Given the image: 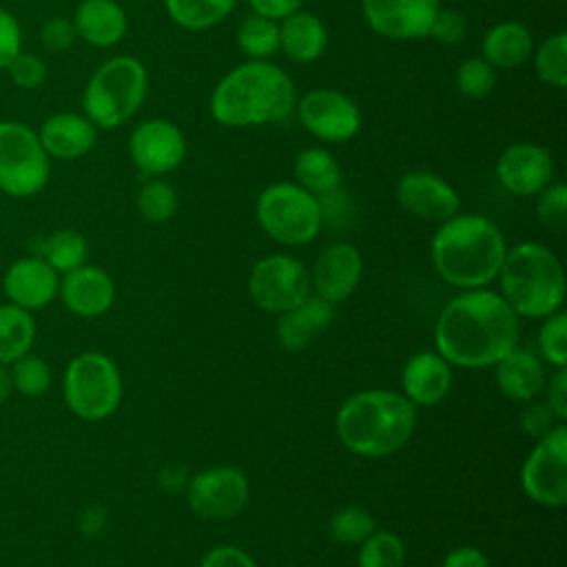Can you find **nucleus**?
<instances>
[{"instance_id": "18", "label": "nucleus", "mask_w": 567, "mask_h": 567, "mask_svg": "<svg viewBox=\"0 0 567 567\" xmlns=\"http://www.w3.org/2000/svg\"><path fill=\"white\" fill-rule=\"evenodd\" d=\"M310 288L317 290L330 303L348 299L361 281L363 261L359 250L352 244L337 241L326 246L312 264Z\"/></svg>"}, {"instance_id": "47", "label": "nucleus", "mask_w": 567, "mask_h": 567, "mask_svg": "<svg viewBox=\"0 0 567 567\" xmlns=\"http://www.w3.org/2000/svg\"><path fill=\"white\" fill-rule=\"evenodd\" d=\"M545 385H547L543 388L547 394L545 403L551 408L558 421H565L567 419V368H556L549 377V383Z\"/></svg>"}, {"instance_id": "10", "label": "nucleus", "mask_w": 567, "mask_h": 567, "mask_svg": "<svg viewBox=\"0 0 567 567\" xmlns=\"http://www.w3.org/2000/svg\"><path fill=\"white\" fill-rule=\"evenodd\" d=\"M520 487L538 505L563 507L567 503V427L563 421L527 454L520 467Z\"/></svg>"}, {"instance_id": "33", "label": "nucleus", "mask_w": 567, "mask_h": 567, "mask_svg": "<svg viewBox=\"0 0 567 567\" xmlns=\"http://www.w3.org/2000/svg\"><path fill=\"white\" fill-rule=\"evenodd\" d=\"M534 71L540 82L554 89L567 86V33L558 31L545 38L532 53Z\"/></svg>"}, {"instance_id": "26", "label": "nucleus", "mask_w": 567, "mask_h": 567, "mask_svg": "<svg viewBox=\"0 0 567 567\" xmlns=\"http://www.w3.org/2000/svg\"><path fill=\"white\" fill-rule=\"evenodd\" d=\"M328 47L326 24L312 11H295L279 20V51L299 64H310Z\"/></svg>"}, {"instance_id": "37", "label": "nucleus", "mask_w": 567, "mask_h": 567, "mask_svg": "<svg viewBox=\"0 0 567 567\" xmlns=\"http://www.w3.org/2000/svg\"><path fill=\"white\" fill-rule=\"evenodd\" d=\"M454 84L461 95L470 100H481L489 95L496 86V69L481 55L465 58L454 73Z\"/></svg>"}, {"instance_id": "24", "label": "nucleus", "mask_w": 567, "mask_h": 567, "mask_svg": "<svg viewBox=\"0 0 567 567\" xmlns=\"http://www.w3.org/2000/svg\"><path fill=\"white\" fill-rule=\"evenodd\" d=\"M334 303L323 297H306L292 310L279 315L277 321V341L284 350L299 352L303 350L319 332H323L334 319Z\"/></svg>"}, {"instance_id": "6", "label": "nucleus", "mask_w": 567, "mask_h": 567, "mask_svg": "<svg viewBox=\"0 0 567 567\" xmlns=\"http://www.w3.org/2000/svg\"><path fill=\"white\" fill-rule=\"evenodd\" d=\"M148 71L133 55H113L102 62L82 91V113L97 128L126 124L144 104Z\"/></svg>"}, {"instance_id": "21", "label": "nucleus", "mask_w": 567, "mask_h": 567, "mask_svg": "<svg viewBox=\"0 0 567 567\" xmlns=\"http://www.w3.org/2000/svg\"><path fill=\"white\" fill-rule=\"evenodd\" d=\"M35 133L44 153L64 162L86 155L97 142V126L84 113L73 111L49 115Z\"/></svg>"}, {"instance_id": "15", "label": "nucleus", "mask_w": 567, "mask_h": 567, "mask_svg": "<svg viewBox=\"0 0 567 567\" xmlns=\"http://www.w3.org/2000/svg\"><path fill=\"white\" fill-rule=\"evenodd\" d=\"M439 0H361L368 27L388 40L408 42L427 38Z\"/></svg>"}, {"instance_id": "31", "label": "nucleus", "mask_w": 567, "mask_h": 567, "mask_svg": "<svg viewBox=\"0 0 567 567\" xmlns=\"http://www.w3.org/2000/svg\"><path fill=\"white\" fill-rule=\"evenodd\" d=\"M237 47L248 60H270L279 53V22L250 13L237 29Z\"/></svg>"}, {"instance_id": "20", "label": "nucleus", "mask_w": 567, "mask_h": 567, "mask_svg": "<svg viewBox=\"0 0 567 567\" xmlns=\"http://www.w3.org/2000/svg\"><path fill=\"white\" fill-rule=\"evenodd\" d=\"M58 295L69 312L91 319L104 315L115 301L113 279L97 266H78L62 275Z\"/></svg>"}, {"instance_id": "48", "label": "nucleus", "mask_w": 567, "mask_h": 567, "mask_svg": "<svg viewBox=\"0 0 567 567\" xmlns=\"http://www.w3.org/2000/svg\"><path fill=\"white\" fill-rule=\"evenodd\" d=\"M252 9V13L266 16L270 20H284L286 16L295 13L301 9L303 0H246Z\"/></svg>"}, {"instance_id": "46", "label": "nucleus", "mask_w": 567, "mask_h": 567, "mask_svg": "<svg viewBox=\"0 0 567 567\" xmlns=\"http://www.w3.org/2000/svg\"><path fill=\"white\" fill-rule=\"evenodd\" d=\"M199 567H257V563L239 547L219 545V547H213L202 558Z\"/></svg>"}, {"instance_id": "16", "label": "nucleus", "mask_w": 567, "mask_h": 567, "mask_svg": "<svg viewBox=\"0 0 567 567\" xmlns=\"http://www.w3.org/2000/svg\"><path fill=\"white\" fill-rule=\"evenodd\" d=\"M496 177L512 195H538L554 182V157L536 142H514L498 155Z\"/></svg>"}, {"instance_id": "1", "label": "nucleus", "mask_w": 567, "mask_h": 567, "mask_svg": "<svg viewBox=\"0 0 567 567\" xmlns=\"http://www.w3.org/2000/svg\"><path fill=\"white\" fill-rule=\"evenodd\" d=\"M434 343L450 365H494L518 346V315L494 290H465L441 310Z\"/></svg>"}, {"instance_id": "19", "label": "nucleus", "mask_w": 567, "mask_h": 567, "mask_svg": "<svg viewBox=\"0 0 567 567\" xmlns=\"http://www.w3.org/2000/svg\"><path fill=\"white\" fill-rule=\"evenodd\" d=\"M60 272H55L42 257L16 259L2 279V290L9 303L22 310H40L58 297Z\"/></svg>"}, {"instance_id": "49", "label": "nucleus", "mask_w": 567, "mask_h": 567, "mask_svg": "<svg viewBox=\"0 0 567 567\" xmlns=\"http://www.w3.org/2000/svg\"><path fill=\"white\" fill-rule=\"evenodd\" d=\"M441 567H492L487 556L478 549V547H456L452 549L445 558Z\"/></svg>"}, {"instance_id": "29", "label": "nucleus", "mask_w": 567, "mask_h": 567, "mask_svg": "<svg viewBox=\"0 0 567 567\" xmlns=\"http://www.w3.org/2000/svg\"><path fill=\"white\" fill-rule=\"evenodd\" d=\"M35 339V321L29 310L13 303L0 306V363L11 365L24 357Z\"/></svg>"}, {"instance_id": "25", "label": "nucleus", "mask_w": 567, "mask_h": 567, "mask_svg": "<svg viewBox=\"0 0 567 567\" xmlns=\"http://www.w3.org/2000/svg\"><path fill=\"white\" fill-rule=\"evenodd\" d=\"M494 365H496V385L512 401L527 403L536 399L547 383L543 359L518 346L509 350L503 359H498Z\"/></svg>"}, {"instance_id": "34", "label": "nucleus", "mask_w": 567, "mask_h": 567, "mask_svg": "<svg viewBox=\"0 0 567 567\" xmlns=\"http://www.w3.org/2000/svg\"><path fill=\"white\" fill-rule=\"evenodd\" d=\"M135 206H137V213L146 221L164 224L171 217H175L179 197H177V190L166 179L153 177L140 188V193L135 197Z\"/></svg>"}, {"instance_id": "14", "label": "nucleus", "mask_w": 567, "mask_h": 567, "mask_svg": "<svg viewBox=\"0 0 567 567\" xmlns=\"http://www.w3.org/2000/svg\"><path fill=\"white\" fill-rule=\"evenodd\" d=\"M128 155L142 175L162 177L184 162L186 137L171 120L151 117L131 131Z\"/></svg>"}, {"instance_id": "38", "label": "nucleus", "mask_w": 567, "mask_h": 567, "mask_svg": "<svg viewBox=\"0 0 567 567\" xmlns=\"http://www.w3.org/2000/svg\"><path fill=\"white\" fill-rule=\"evenodd\" d=\"M11 383L24 396H42L51 388V368L35 354H24L11 363Z\"/></svg>"}, {"instance_id": "22", "label": "nucleus", "mask_w": 567, "mask_h": 567, "mask_svg": "<svg viewBox=\"0 0 567 567\" xmlns=\"http://www.w3.org/2000/svg\"><path fill=\"white\" fill-rule=\"evenodd\" d=\"M401 385L412 405H439L452 388V368L439 352H416L403 365Z\"/></svg>"}, {"instance_id": "23", "label": "nucleus", "mask_w": 567, "mask_h": 567, "mask_svg": "<svg viewBox=\"0 0 567 567\" xmlns=\"http://www.w3.org/2000/svg\"><path fill=\"white\" fill-rule=\"evenodd\" d=\"M71 20L75 35L97 49L115 47L128 29L126 11L117 0H82Z\"/></svg>"}, {"instance_id": "7", "label": "nucleus", "mask_w": 567, "mask_h": 567, "mask_svg": "<svg viewBox=\"0 0 567 567\" xmlns=\"http://www.w3.org/2000/svg\"><path fill=\"white\" fill-rule=\"evenodd\" d=\"M255 215L261 230L284 246L308 244L323 226L319 199L295 182L266 186L257 197Z\"/></svg>"}, {"instance_id": "28", "label": "nucleus", "mask_w": 567, "mask_h": 567, "mask_svg": "<svg viewBox=\"0 0 567 567\" xmlns=\"http://www.w3.org/2000/svg\"><path fill=\"white\" fill-rule=\"evenodd\" d=\"M295 184L321 197L341 186V166L334 155L321 146H310L297 153L292 164Z\"/></svg>"}, {"instance_id": "32", "label": "nucleus", "mask_w": 567, "mask_h": 567, "mask_svg": "<svg viewBox=\"0 0 567 567\" xmlns=\"http://www.w3.org/2000/svg\"><path fill=\"white\" fill-rule=\"evenodd\" d=\"M89 244L82 233L73 228H60L42 239L40 255L55 272H69L86 261Z\"/></svg>"}, {"instance_id": "44", "label": "nucleus", "mask_w": 567, "mask_h": 567, "mask_svg": "<svg viewBox=\"0 0 567 567\" xmlns=\"http://www.w3.org/2000/svg\"><path fill=\"white\" fill-rule=\"evenodd\" d=\"M18 51H22V27L11 11L0 7V71L7 69Z\"/></svg>"}, {"instance_id": "50", "label": "nucleus", "mask_w": 567, "mask_h": 567, "mask_svg": "<svg viewBox=\"0 0 567 567\" xmlns=\"http://www.w3.org/2000/svg\"><path fill=\"white\" fill-rule=\"evenodd\" d=\"M13 390V383H11V374H9V368L0 363V405L9 399Z\"/></svg>"}, {"instance_id": "27", "label": "nucleus", "mask_w": 567, "mask_h": 567, "mask_svg": "<svg viewBox=\"0 0 567 567\" xmlns=\"http://www.w3.org/2000/svg\"><path fill=\"white\" fill-rule=\"evenodd\" d=\"M534 35L516 20H503L489 27L481 42V58L494 69H516L532 60Z\"/></svg>"}, {"instance_id": "13", "label": "nucleus", "mask_w": 567, "mask_h": 567, "mask_svg": "<svg viewBox=\"0 0 567 567\" xmlns=\"http://www.w3.org/2000/svg\"><path fill=\"white\" fill-rule=\"evenodd\" d=\"M248 478L239 467L217 465L202 470L186 485L188 507L202 518H230L248 501Z\"/></svg>"}, {"instance_id": "35", "label": "nucleus", "mask_w": 567, "mask_h": 567, "mask_svg": "<svg viewBox=\"0 0 567 567\" xmlns=\"http://www.w3.org/2000/svg\"><path fill=\"white\" fill-rule=\"evenodd\" d=\"M359 567H403L405 545L394 532H372L359 549Z\"/></svg>"}, {"instance_id": "45", "label": "nucleus", "mask_w": 567, "mask_h": 567, "mask_svg": "<svg viewBox=\"0 0 567 567\" xmlns=\"http://www.w3.org/2000/svg\"><path fill=\"white\" fill-rule=\"evenodd\" d=\"M554 419H556V414L551 412V408L547 403H538L532 399V401H527V408L520 414V425H523L525 434L540 439L554 427Z\"/></svg>"}, {"instance_id": "5", "label": "nucleus", "mask_w": 567, "mask_h": 567, "mask_svg": "<svg viewBox=\"0 0 567 567\" xmlns=\"http://www.w3.org/2000/svg\"><path fill=\"white\" fill-rule=\"evenodd\" d=\"M501 297L518 317L545 319L565 301V272L558 257L543 244L523 241L503 257Z\"/></svg>"}, {"instance_id": "17", "label": "nucleus", "mask_w": 567, "mask_h": 567, "mask_svg": "<svg viewBox=\"0 0 567 567\" xmlns=\"http://www.w3.org/2000/svg\"><path fill=\"white\" fill-rule=\"evenodd\" d=\"M399 206L425 221H445L461 210L456 188L432 171H410L396 184Z\"/></svg>"}, {"instance_id": "36", "label": "nucleus", "mask_w": 567, "mask_h": 567, "mask_svg": "<svg viewBox=\"0 0 567 567\" xmlns=\"http://www.w3.org/2000/svg\"><path fill=\"white\" fill-rule=\"evenodd\" d=\"M328 529L330 536L341 545H361L377 529V523L374 516L363 507L348 505L332 514Z\"/></svg>"}, {"instance_id": "4", "label": "nucleus", "mask_w": 567, "mask_h": 567, "mask_svg": "<svg viewBox=\"0 0 567 567\" xmlns=\"http://www.w3.org/2000/svg\"><path fill=\"white\" fill-rule=\"evenodd\" d=\"M416 405L392 390H361L348 396L337 412L341 443L365 458L399 452L412 436Z\"/></svg>"}, {"instance_id": "2", "label": "nucleus", "mask_w": 567, "mask_h": 567, "mask_svg": "<svg viewBox=\"0 0 567 567\" xmlns=\"http://www.w3.org/2000/svg\"><path fill=\"white\" fill-rule=\"evenodd\" d=\"M297 97V86L281 66L270 60H246L213 89L210 115L233 128L277 124L295 111Z\"/></svg>"}, {"instance_id": "42", "label": "nucleus", "mask_w": 567, "mask_h": 567, "mask_svg": "<svg viewBox=\"0 0 567 567\" xmlns=\"http://www.w3.org/2000/svg\"><path fill=\"white\" fill-rule=\"evenodd\" d=\"M467 35V20L461 11L456 9H447V7H439V11L432 18L427 38L436 40L439 44H458L463 42Z\"/></svg>"}, {"instance_id": "43", "label": "nucleus", "mask_w": 567, "mask_h": 567, "mask_svg": "<svg viewBox=\"0 0 567 567\" xmlns=\"http://www.w3.org/2000/svg\"><path fill=\"white\" fill-rule=\"evenodd\" d=\"M38 35H40L42 49L49 53H64L78 40L73 20L69 16H53L49 20H44Z\"/></svg>"}, {"instance_id": "41", "label": "nucleus", "mask_w": 567, "mask_h": 567, "mask_svg": "<svg viewBox=\"0 0 567 567\" xmlns=\"http://www.w3.org/2000/svg\"><path fill=\"white\" fill-rule=\"evenodd\" d=\"M18 89H38L47 80V62L33 51H18L4 69Z\"/></svg>"}, {"instance_id": "3", "label": "nucleus", "mask_w": 567, "mask_h": 567, "mask_svg": "<svg viewBox=\"0 0 567 567\" xmlns=\"http://www.w3.org/2000/svg\"><path fill=\"white\" fill-rule=\"evenodd\" d=\"M432 264L450 286L474 290L498 277L507 252L501 228L483 215H461L441 221L432 237Z\"/></svg>"}, {"instance_id": "40", "label": "nucleus", "mask_w": 567, "mask_h": 567, "mask_svg": "<svg viewBox=\"0 0 567 567\" xmlns=\"http://www.w3.org/2000/svg\"><path fill=\"white\" fill-rule=\"evenodd\" d=\"M536 217L547 230H563L567 219V186L563 182H551L538 193Z\"/></svg>"}, {"instance_id": "30", "label": "nucleus", "mask_w": 567, "mask_h": 567, "mask_svg": "<svg viewBox=\"0 0 567 567\" xmlns=\"http://www.w3.org/2000/svg\"><path fill=\"white\" fill-rule=\"evenodd\" d=\"M237 0H164L168 18L186 31H206L224 22Z\"/></svg>"}, {"instance_id": "8", "label": "nucleus", "mask_w": 567, "mask_h": 567, "mask_svg": "<svg viewBox=\"0 0 567 567\" xmlns=\"http://www.w3.org/2000/svg\"><path fill=\"white\" fill-rule=\"evenodd\" d=\"M64 401L82 421L111 416L122 401V377L113 359L102 352H82L66 365Z\"/></svg>"}, {"instance_id": "39", "label": "nucleus", "mask_w": 567, "mask_h": 567, "mask_svg": "<svg viewBox=\"0 0 567 567\" xmlns=\"http://www.w3.org/2000/svg\"><path fill=\"white\" fill-rule=\"evenodd\" d=\"M538 350L554 368H567V315L563 310L545 317L538 330Z\"/></svg>"}, {"instance_id": "12", "label": "nucleus", "mask_w": 567, "mask_h": 567, "mask_svg": "<svg viewBox=\"0 0 567 567\" xmlns=\"http://www.w3.org/2000/svg\"><path fill=\"white\" fill-rule=\"evenodd\" d=\"M295 111L301 126L321 142H348L361 128L359 104L339 89H310L297 97Z\"/></svg>"}, {"instance_id": "11", "label": "nucleus", "mask_w": 567, "mask_h": 567, "mask_svg": "<svg viewBox=\"0 0 567 567\" xmlns=\"http://www.w3.org/2000/svg\"><path fill=\"white\" fill-rule=\"evenodd\" d=\"M248 295L261 310L281 315L310 297V272L292 255H268L252 266Z\"/></svg>"}, {"instance_id": "9", "label": "nucleus", "mask_w": 567, "mask_h": 567, "mask_svg": "<svg viewBox=\"0 0 567 567\" xmlns=\"http://www.w3.org/2000/svg\"><path fill=\"white\" fill-rule=\"evenodd\" d=\"M51 177V157L35 128L18 120H0V190L24 199L38 195Z\"/></svg>"}]
</instances>
